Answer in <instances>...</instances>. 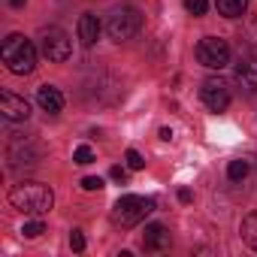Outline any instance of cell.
<instances>
[{
  "mask_svg": "<svg viewBox=\"0 0 257 257\" xmlns=\"http://www.w3.org/2000/svg\"><path fill=\"white\" fill-rule=\"evenodd\" d=\"M0 58H4L7 70L16 73V76H28L37 70V46L22 37V34H10L0 46Z\"/></svg>",
  "mask_w": 257,
  "mask_h": 257,
  "instance_id": "obj_1",
  "label": "cell"
},
{
  "mask_svg": "<svg viewBox=\"0 0 257 257\" xmlns=\"http://www.w3.org/2000/svg\"><path fill=\"white\" fill-rule=\"evenodd\" d=\"M10 203L25 215H46L55 206V194L40 182H22L10 191Z\"/></svg>",
  "mask_w": 257,
  "mask_h": 257,
  "instance_id": "obj_2",
  "label": "cell"
},
{
  "mask_svg": "<svg viewBox=\"0 0 257 257\" xmlns=\"http://www.w3.org/2000/svg\"><path fill=\"white\" fill-rule=\"evenodd\" d=\"M149 212H155V200H152V197L127 194V197H121V200L115 203L112 218H115V224H121V227H137V224L146 221Z\"/></svg>",
  "mask_w": 257,
  "mask_h": 257,
  "instance_id": "obj_3",
  "label": "cell"
},
{
  "mask_svg": "<svg viewBox=\"0 0 257 257\" xmlns=\"http://www.w3.org/2000/svg\"><path fill=\"white\" fill-rule=\"evenodd\" d=\"M140 31H143V16H140V10H134V7H118V10H112V16H109V22H106V34H109L115 43L134 40Z\"/></svg>",
  "mask_w": 257,
  "mask_h": 257,
  "instance_id": "obj_4",
  "label": "cell"
},
{
  "mask_svg": "<svg viewBox=\"0 0 257 257\" xmlns=\"http://www.w3.org/2000/svg\"><path fill=\"white\" fill-rule=\"evenodd\" d=\"M197 61L209 70H224L230 64V46L221 37H203L197 43Z\"/></svg>",
  "mask_w": 257,
  "mask_h": 257,
  "instance_id": "obj_5",
  "label": "cell"
},
{
  "mask_svg": "<svg viewBox=\"0 0 257 257\" xmlns=\"http://www.w3.org/2000/svg\"><path fill=\"white\" fill-rule=\"evenodd\" d=\"M40 52H43L52 64H64V61L73 55V43H70V37H67L61 28H49V31H43V37H40Z\"/></svg>",
  "mask_w": 257,
  "mask_h": 257,
  "instance_id": "obj_6",
  "label": "cell"
},
{
  "mask_svg": "<svg viewBox=\"0 0 257 257\" xmlns=\"http://www.w3.org/2000/svg\"><path fill=\"white\" fill-rule=\"evenodd\" d=\"M200 100L206 103V109L212 112H224L230 106V85L218 76H209L203 85H200Z\"/></svg>",
  "mask_w": 257,
  "mask_h": 257,
  "instance_id": "obj_7",
  "label": "cell"
},
{
  "mask_svg": "<svg viewBox=\"0 0 257 257\" xmlns=\"http://www.w3.org/2000/svg\"><path fill=\"white\" fill-rule=\"evenodd\" d=\"M0 115L7 121H28L31 118V103L25 97H16V94L4 91L0 94Z\"/></svg>",
  "mask_w": 257,
  "mask_h": 257,
  "instance_id": "obj_8",
  "label": "cell"
},
{
  "mask_svg": "<svg viewBox=\"0 0 257 257\" xmlns=\"http://www.w3.org/2000/svg\"><path fill=\"white\" fill-rule=\"evenodd\" d=\"M233 79H236V85H239L245 94H257V61H254V58L239 61Z\"/></svg>",
  "mask_w": 257,
  "mask_h": 257,
  "instance_id": "obj_9",
  "label": "cell"
},
{
  "mask_svg": "<svg viewBox=\"0 0 257 257\" xmlns=\"http://www.w3.org/2000/svg\"><path fill=\"white\" fill-rule=\"evenodd\" d=\"M143 248L146 251H167L170 248V230L164 224H149L146 236H143Z\"/></svg>",
  "mask_w": 257,
  "mask_h": 257,
  "instance_id": "obj_10",
  "label": "cell"
},
{
  "mask_svg": "<svg viewBox=\"0 0 257 257\" xmlns=\"http://www.w3.org/2000/svg\"><path fill=\"white\" fill-rule=\"evenodd\" d=\"M76 31H79V40H82L85 46H94V43L100 40V22H97V16H94V13H82Z\"/></svg>",
  "mask_w": 257,
  "mask_h": 257,
  "instance_id": "obj_11",
  "label": "cell"
},
{
  "mask_svg": "<svg viewBox=\"0 0 257 257\" xmlns=\"http://www.w3.org/2000/svg\"><path fill=\"white\" fill-rule=\"evenodd\" d=\"M37 103L43 106V112H61L64 109V94L55 88V85H43L40 91H37Z\"/></svg>",
  "mask_w": 257,
  "mask_h": 257,
  "instance_id": "obj_12",
  "label": "cell"
},
{
  "mask_svg": "<svg viewBox=\"0 0 257 257\" xmlns=\"http://www.w3.org/2000/svg\"><path fill=\"white\" fill-rule=\"evenodd\" d=\"M215 7L224 19H239L248 10V0H215Z\"/></svg>",
  "mask_w": 257,
  "mask_h": 257,
  "instance_id": "obj_13",
  "label": "cell"
},
{
  "mask_svg": "<svg viewBox=\"0 0 257 257\" xmlns=\"http://www.w3.org/2000/svg\"><path fill=\"white\" fill-rule=\"evenodd\" d=\"M239 233H242V239L248 242V248H254V251H257V212H251V215H245V218H242Z\"/></svg>",
  "mask_w": 257,
  "mask_h": 257,
  "instance_id": "obj_14",
  "label": "cell"
},
{
  "mask_svg": "<svg viewBox=\"0 0 257 257\" xmlns=\"http://www.w3.org/2000/svg\"><path fill=\"white\" fill-rule=\"evenodd\" d=\"M245 176H248V161H230L227 179H230V182H242Z\"/></svg>",
  "mask_w": 257,
  "mask_h": 257,
  "instance_id": "obj_15",
  "label": "cell"
},
{
  "mask_svg": "<svg viewBox=\"0 0 257 257\" xmlns=\"http://www.w3.org/2000/svg\"><path fill=\"white\" fill-rule=\"evenodd\" d=\"M124 161H127V170H134V173H140V170H146V158L137 152V149H127V155H124Z\"/></svg>",
  "mask_w": 257,
  "mask_h": 257,
  "instance_id": "obj_16",
  "label": "cell"
},
{
  "mask_svg": "<svg viewBox=\"0 0 257 257\" xmlns=\"http://www.w3.org/2000/svg\"><path fill=\"white\" fill-rule=\"evenodd\" d=\"M73 161H76L79 167H88V164L94 161V152H91V146H79V149L73 152Z\"/></svg>",
  "mask_w": 257,
  "mask_h": 257,
  "instance_id": "obj_17",
  "label": "cell"
},
{
  "mask_svg": "<svg viewBox=\"0 0 257 257\" xmlns=\"http://www.w3.org/2000/svg\"><path fill=\"white\" fill-rule=\"evenodd\" d=\"M22 233H25L28 239H37V236H43V233H46V224H43V221H25Z\"/></svg>",
  "mask_w": 257,
  "mask_h": 257,
  "instance_id": "obj_18",
  "label": "cell"
},
{
  "mask_svg": "<svg viewBox=\"0 0 257 257\" xmlns=\"http://www.w3.org/2000/svg\"><path fill=\"white\" fill-rule=\"evenodd\" d=\"M185 10H188L191 16H206L209 4H206V0H185Z\"/></svg>",
  "mask_w": 257,
  "mask_h": 257,
  "instance_id": "obj_19",
  "label": "cell"
},
{
  "mask_svg": "<svg viewBox=\"0 0 257 257\" xmlns=\"http://www.w3.org/2000/svg\"><path fill=\"white\" fill-rule=\"evenodd\" d=\"M82 188H85V191H100V188H103V179H100V176H85V179H82Z\"/></svg>",
  "mask_w": 257,
  "mask_h": 257,
  "instance_id": "obj_20",
  "label": "cell"
},
{
  "mask_svg": "<svg viewBox=\"0 0 257 257\" xmlns=\"http://www.w3.org/2000/svg\"><path fill=\"white\" fill-rule=\"evenodd\" d=\"M70 248H73V251H85V236H82V230H73V233H70Z\"/></svg>",
  "mask_w": 257,
  "mask_h": 257,
  "instance_id": "obj_21",
  "label": "cell"
},
{
  "mask_svg": "<svg viewBox=\"0 0 257 257\" xmlns=\"http://www.w3.org/2000/svg\"><path fill=\"white\" fill-rule=\"evenodd\" d=\"M109 176H112L115 182H121V185L127 182V170H124V167H112V170H109Z\"/></svg>",
  "mask_w": 257,
  "mask_h": 257,
  "instance_id": "obj_22",
  "label": "cell"
},
{
  "mask_svg": "<svg viewBox=\"0 0 257 257\" xmlns=\"http://www.w3.org/2000/svg\"><path fill=\"white\" fill-rule=\"evenodd\" d=\"M179 200H182V203H191V200H194V194H191L188 188H182V191H179Z\"/></svg>",
  "mask_w": 257,
  "mask_h": 257,
  "instance_id": "obj_23",
  "label": "cell"
},
{
  "mask_svg": "<svg viewBox=\"0 0 257 257\" xmlns=\"http://www.w3.org/2000/svg\"><path fill=\"white\" fill-rule=\"evenodd\" d=\"M10 4H13V7H25V4H28V0H10Z\"/></svg>",
  "mask_w": 257,
  "mask_h": 257,
  "instance_id": "obj_24",
  "label": "cell"
}]
</instances>
